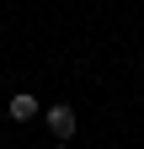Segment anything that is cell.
<instances>
[{"instance_id":"7a4b0ae2","label":"cell","mask_w":144,"mask_h":149,"mask_svg":"<svg viewBox=\"0 0 144 149\" xmlns=\"http://www.w3.org/2000/svg\"><path fill=\"white\" fill-rule=\"evenodd\" d=\"M38 112H43L38 96H27V91H16V96H11V117H16V123H32Z\"/></svg>"},{"instance_id":"6da1fadb","label":"cell","mask_w":144,"mask_h":149,"mask_svg":"<svg viewBox=\"0 0 144 149\" xmlns=\"http://www.w3.org/2000/svg\"><path fill=\"white\" fill-rule=\"evenodd\" d=\"M43 123H48V133L59 139V144H69V139H75V128H80L75 107H43Z\"/></svg>"},{"instance_id":"3957f363","label":"cell","mask_w":144,"mask_h":149,"mask_svg":"<svg viewBox=\"0 0 144 149\" xmlns=\"http://www.w3.org/2000/svg\"><path fill=\"white\" fill-rule=\"evenodd\" d=\"M53 149H69V144H53Z\"/></svg>"}]
</instances>
